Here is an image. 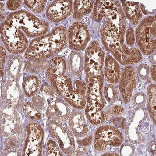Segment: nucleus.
<instances>
[{"instance_id": "nucleus-7", "label": "nucleus", "mask_w": 156, "mask_h": 156, "mask_svg": "<svg viewBox=\"0 0 156 156\" xmlns=\"http://www.w3.org/2000/svg\"><path fill=\"white\" fill-rule=\"evenodd\" d=\"M62 122L56 119L49 120L47 127L50 135L58 144L62 150L68 155L74 152L75 144L71 131Z\"/></svg>"}, {"instance_id": "nucleus-42", "label": "nucleus", "mask_w": 156, "mask_h": 156, "mask_svg": "<svg viewBox=\"0 0 156 156\" xmlns=\"http://www.w3.org/2000/svg\"><path fill=\"white\" fill-rule=\"evenodd\" d=\"M6 58H7V53L5 48L2 46L1 47V60L2 63L5 62Z\"/></svg>"}, {"instance_id": "nucleus-12", "label": "nucleus", "mask_w": 156, "mask_h": 156, "mask_svg": "<svg viewBox=\"0 0 156 156\" xmlns=\"http://www.w3.org/2000/svg\"><path fill=\"white\" fill-rule=\"evenodd\" d=\"M27 136L23 155L40 156L41 154L44 132L41 125L31 123L27 127Z\"/></svg>"}, {"instance_id": "nucleus-21", "label": "nucleus", "mask_w": 156, "mask_h": 156, "mask_svg": "<svg viewBox=\"0 0 156 156\" xmlns=\"http://www.w3.org/2000/svg\"><path fill=\"white\" fill-rule=\"evenodd\" d=\"M83 64L84 59L82 54L77 51L72 52L68 59L69 73L75 77H80L82 75Z\"/></svg>"}, {"instance_id": "nucleus-20", "label": "nucleus", "mask_w": 156, "mask_h": 156, "mask_svg": "<svg viewBox=\"0 0 156 156\" xmlns=\"http://www.w3.org/2000/svg\"><path fill=\"white\" fill-rule=\"evenodd\" d=\"M121 2L123 11L126 17L130 20L132 25H137L140 22L142 17L138 3L126 1Z\"/></svg>"}, {"instance_id": "nucleus-45", "label": "nucleus", "mask_w": 156, "mask_h": 156, "mask_svg": "<svg viewBox=\"0 0 156 156\" xmlns=\"http://www.w3.org/2000/svg\"><path fill=\"white\" fill-rule=\"evenodd\" d=\"M151 76L154 81H156V65L152 66L151 68Z\"/></svg>"}, {"instance_id": "nucleus-8", "label": "nucleus", "mask_w": 156, "mask_h": 156, "mask_svg": "<svg viewBox=\"0 0 156 156\" xmlns=\"http://www.w3.org/2000/svg\"><path fill=\"white\" fill-rule=\"evenodd\" d=\"M124 137L116 128L106 125L101 126L95 132L94 146L97 151L104 152L110 147H119L122 144Z\"/></svg>"}, {"instance_id": "nucleus-15", "label": "nucleus", "mask_w": 156, "mask_h": 156, "mask_svg": "<svg viewBox=\"0 0 156 156\" xmlns=\"http://www.w3.org/2000/svg\"><path fill=\"white\" fill-rule=\"evenodd\" d=\"M73 13L72 1H55L48 7L46 15L54 23H59L69 17Z\"/></svg>"}, {"instance_id": "nucleus-36", "label": "nucleus", "mask_w": 156, "mask_h": 156, "mask_svg": "<svg viewBox=\"0 0 156 156\" xmlns=\"http://www.w3.org/2000/svg\"><path fill=\"white\" fill-rule=\"evenodd\" d=\"M33 102L34 105L41 110H43L46 107L45 98L41 95H37L34 96Z\"/></svg>"}, {"instance_id": "nucleus-3", "label": "nucleus", "mask_w": 156, "mask_h": 156, "mask_svg": "<svg viewBox=\"0 0 156 156\" xmlns=\"http://www.w3.org/2000/svg\"><path fill=\"white\" fill-rule=\"evenodd\" d=\"M100 33L105 48L120 64L134 65L141 61L142 56L140 51L136 48H129L125 44L124 36L126 32L112 29L105 22Z\"/></svg>"}, {"instance_id": "nucleus-27", "label": "nucleus", "mask_w": 156, "mask_h": 156, "mask_svg": "<svg viewBox=\"0 0 156 156\" xmlns=\"http://www.w3.org/2000/svg\"><path fill=\"white\" fill-rule=\"evenodd\" d=\"M48 62L44 59H30L26 62L25 71L27 72L37 73L44 70L48 66Z\"/></svg>"}, {"instance_id": "nucleus-44", "label": "nucleus", "mask_w": 156, "mask_h": 156, "mask_svg": "<svg viewBox=\"0 0 156 156\" xmlns=\"http://www.w3.org/2000/svg\"><path fill=\"white\" fill-rule=\"evenodd\" d=\"M88 149L86 147H81L78 149L76 151V155L81 156L87 154Z\"/></svg>"}, {"instance_id": "nucleus-33", "label": "nucleus", "mask_w": 156, "mask_h": 156, "mask_svg": "<svg viewBox=\"0 0 156 156\" xmlns=\"http://www.w3.org/2000/svg\"><path fill=\"white\" fill-rule=\"evenodd\" d=\"M146 96L142 92H137L134 95L132 99V104L135 106H144L146 102Z\"/></svg>"}, {"instance_id": "nucleus-16", "label": "nucleus", "mask_w": 156, "mask_h": 156, "mask_svg": "<svg viewBox=\"0 0 156 156\" xmlns=\"http://www.w3.org/2000/svg\"><path fill=\"white\" fill-rule=\"evenodd\" d=\"M50 99V105L47 111V115L61 122L66 121L72 111V106L65 100L57 97Z\"/></svg>"}, {"instance_id": "nucleus-38", "label": "nucleus", "mask_w": 156, "mask_h": 156, "mask_svg": "<svg viewBox=\"0 0 156 156\" xmlns=\"http://www.w3.org/2000/svg\"><path fill=\"white\" fill-rule=\"evenodd\" d=\"M21 149L20 147H9L3 151V155L17 156L19 155L21 152Z\"/></svg>"}, {"instance_id": "nucleus-41", "label": "nucleus", "mask_w": 156, "mask_h": 156, "mask_svg": "<svg viewBox=\"0 0 156 156\" xmlns=\"http://www.w3.org/2000/svg\"><path fill=\"white\" fill-rule=\"evenodd\" d=\"M92 136L91 135L84 140H78L77 142L80 145L83 146H88L92 142Z\"/></svg>"}, {"instance_id": "nucleus-5", "label": "nucleus", "mask_w": 156, "mask_h": 156, "mask_svg": "<svg viewBox=\"0 0 156 156\" xmlns=\"http://www.w3.org/2000/svg\"><path fill=\"white\" fill-rule=\"evenodd\" d=\"M88 91V105L103 110L105 99L103 95L104 75L102 68L92 66L85 67Z\"/></svg>"}, {"instance_id": "nucleus-18", "label": "nucleus", "mask_w": 156, "mask_h": 156, "mask_svg": "<svg viewBox=\"0 0 156 156\" xmlns=\"http://www.w3.org/2000/svg\"><path fill=\"white\" fill-rule=\"evenodd\" d=\"M74 90L72 94L65 100L71 106L83 109L87 103V85L83 81L77 80L74 82Z\"/></svg>"}, {"instance_id": "nucleus-30", "label": "nucleus", "mask_w": 156, "mask_h": 156, "mask_svg": "<svg viewBox=\"0 0 156 156\" xmlns=\"http://www.w3.org/2000/svg\"><path fill=\"white\" fill-rule=\"evenodd\" d=\"M24 137V132L23 128L20 127L17 131L7 141L5 144L6 146L10 147L17 146L23 141Z\"/></svg>"}, {"instance_id": "nucleus-37", "label": "nucleus", "mask_w": 156, "mask_h": 156, "mask_svg": "<svg viewBox=\"0 0 156 156\" xmlns=\"http://www.w3.org/2000/svg\"><path fill=\"white\" fill-rule=\"evenodd\" d=\"M126 41L127 45L129 47H133L135 43V37L133 28L129 27L127 31L126 34Z\"/></svg>"}, {"instance_id": "nucleus-1", "label": "nucleus", "mask_w": 156, "mask_h": 156, "mask_svg": "<svg viewBox=\"0 0 156 156\" xmlns=\"http://www.w3.org/2000/svg\"><path fill=\"white\" fill-rule=\"evenodd\" d=\"M49 29L47 20L21 10L9 14L1 24V39L9 53L21 54L28 48V39L44 35Z\"/></svg>"}, {"instance_id": "nucleus-31", "label": "nucleus", "mask_w": 156, "mask_h": 156, "mask_svg": "<svg viewBox=\"0 0 156 156\" xmlns=\"http://www.w3.org/2000/svg\"><path fill=\"white\" fill-rule=\"evenodd\" d=\"M25 115L30 119L34 120H40L42 116L39 111L32 104L28 102L25 104L23 108Z\"/></svg>"}, {"instance_id": "nucleus-11", "label": "nucleus", "mask_w": 156, "mask_h": 156, "mask_svg": "<svg viewBox=\"0 0 156 156\" xmlns=\"http://www.w3.org/2000/svg\"><path fill=\"white\" fill-rule=\"evenodd\" d=\"M68 38L70 49L76 51H82L90 41L91 34L86 23L76 22L69 27Z\"/></svg>"}, {"instance_id": "nucleus-10", "label": "nucleus", "mask_w": 156, "mask_h": 156, "mask_svg": "<svg viewBox=\"0 0 156 156\" xmlns=\"http://www.w3.org/2000/svg\"><path fill=\"white\" fill-rule=\"evenodd\" d=\"M131 115L132 117L126 126V136L131 143L139 144L144 141V136L141 133L140 127L146 121L147 112L143 108H138L133 110Z\"/></svg>"}, {"instance_id": "nucleus-46", "label": "nucleus", "mask_w": 156, "mask_h": 156, "mask_svg": "<svg viewBox=\"0 0 156 156\" xmlns=\"http://www.w3.org/2000/svg\"><path fill=\"white\" fill-rule=\"evenodd\" d=\"M156 54H153L152 55L151 57V62L153 63H155L156 62Z\"/></svg>"}, {"instance_id": "nucleus-34", "label": "nucleus", "mask_w": 156, "mask_h": 156, "mask_svg": "<svg viewBox=\"0 0 156 156\" xmlns=\"http://www.w3.org/2000/svg\"><path fill=\"white\" fill-rule=\"evenodd\" d=\"M137 71L140 77L144 80L149 77V67L147 64L145 63L139 64L137 66Z\"/></svg>"}, {"instance_id": "nucleus-35", "label": "nucleus", "mask_w": 156, "mask_h": 156, "mask_svg": "<svg viewBox=\"0 0 156 156\" xmlns=\"http://www.w3.org/2000/svg\"><path fill=\"white\" fill-rule=\"evenodd\" d=\"M134 147L131 144H124L121 147L120 153L122 156H131L134 154Z\"/></svg>"}, {"instance_id": "nucleus-13", "label": "nucleus", "mask_w": 156, "mask_h": 156, "mask_svg": "<svg viewBox=\"0 0 156 156\" xmlns=\"http://www.w3.org/2000/svg\"><path fill=\"white\" fill-rule=\"evenodd\" d=\"M19 80L7 77L3 91V99L5 103L14 107L17 110L22 106L23 95Z\"/></svg>"}, {"instance_id": "nucleus-9", "label": "nucleus", "mask_w": 156, "mask_h": 156, "mask_svg": "<svg viewBox=\"0 0 156 156\" xmlns=\"http://www.w3.org/2000/svg\"><path fill=\"white\" fill-rule=\"evenodd\" d=\"M21 115L14 107L3 104L1 109V135L4 138L13 135L21 124Z\"/></svg>"}, {"instance_id": "nucleus-6", "label": "nucleus", "mask_w": 156, "mask_h": 156, "mask_svg": "<svg viewBox=\"0 0 156 156\" xmlns=\"http://www.w3.org/2000/svg\"><path fill=\"white\" fill-rule=\"evenodd\" d=\"M136 43L141 52L149 56L156 50V16L144 18L136 28Z\"/></svg>"}, {"instance_id": "nucleus-23", "label": "nucleus", "mask_w": 156, "mask_h": 156, "mask_svg": "<svg viewBox=\"0 0 156 156\" xmlns=\"http://www.w3.org/2000/svg\"><path fill=\"white\" fill-rule=\"evenodd\" d=\"M86 115L89 122L93 125L103 124L107 119V113L103 110L98 109L87 105Z\"/></svg>"}, {"instance_id": "nucleus-43", "label": "nucleus", "mask_w": 156, "mask_h": 156, "mask_svg": "<svg viewBox=\"0 0 156 156\" xmlns=\"http://www.w3.org/2000/svg\"><path fill=\"white\" fill-rule=\"evenodd\" d=\"M155 141H152L150 143L149 145V151L150 153L154 154H155L156 152V144Z\"/></svg>"}, {"instance_id": "nucleus-17", "label": "nucleus", "mask_w": 156, "mask_h": 156, "mask_svg": "<svg viewBox=\"0 0 156 156\" xmlns=\"http://www.w3.org/2000/svg\"><path fill=\"white\" fill-rule=\"evenodd\" d=\"M68 126L72 132L79 139H83L89 133V128L85 115L79 111L74 112L69 116Z\"/></svg>"}, {"instance_id": "nucleus-24", "label": "nucleus", "mask_w": 156, "mask_h": 156, "mask_svg": "<svg viewBox=\"0 0 156 156\" xmlns=\"http://www.w3.org/2000/svg\"><path fill=\"white\" fill-rule=\"evenodd\" d=\"M93 1H75L74 11L73 14L74 19L80 20L84 15L89 14L93 9Z\"/></svg>"}, {"instance_id": "nucleus-32", "label": "nucleus", "mask_w": 156, "mask_h": 156, "mask_svg": "<svg viewBox=\"0 0 156 156\" xmlns=\"http://www.w3.org/2000/svg\"><path fill=\"white\" fill-rule=\"evenodd\" d=\"M47 154L48 156H62L57 143L52 140H50L47 144Z\"/></svg>"}, {"instance_id": "nucleus-2", "label": "nucleus", "mask_w": 156, "mask_h": 156, "mask_svg": "<svg viewBox=\"0 0 156 156\" xmlns=\"http://www.w3.org/2000/svg\"><path fill=\"white\" fill-rule=\"evenodd\" d=\"M67 42V29L58 26L50 33L33 39L26 51L25 58L44 59L52 57L63 50Z\"/></svg>"}, {"instance_id": "nucleus-40", "label": "nucleus", "mask_w": 156, "mask_h": 156, "mask_svg": "<svg viewBox=\"0 0 156 156\" xmlns=\"http://www.w3.org/2000/svg\"><path fill=\"white\" fill-rule=\"evenodd\" d=\"M124 110L125 109L123 107L120 106V105H115L112 108L113 113L116 115H119L122 114L124 112Z\"/></svg>"}, {"instance_id": "nucleus-4", "label": "nucleus", "mask_w": 156, "mask_h": 156, "mask_svg": "<svg viewBox=\"0 0 156 156\" xmlns=\"http://www.w3.org/2000/svg\"><path fill=\"white\" fill-rule=\"evenodd\" d=\"M92 18L97 22L106 18L105 22L111 28L126 32V16L119 1H96L93 6Z\"/></svg>"}, {"instance_id": "nucleus-28", "label": "nucleus", "mask_w": 156, "mask_h": 156, "mask_svg": "<svg viewBox=\"0 0 156 156\" xmlns=\"http://www.w3.org/2000/svg\"><path fill=\"white\" fill-rule=\"evenodd\" d=\"M105 97L109 103H114L119 101L121 98V93L114 85L107 84L104 89Z\"/></svg>"}, {"instance_id": "nucleus-26", "label": "nucleus", "mask_w": 156, "mask_h": 156, "mask_svg": "<svg viewBox=\"0 0 156 156\" xmlns=\"http://www.w3.org/2000/svg\"><path fill=\"white\" fill-rule=\"evenodd\" d=\"M147 109L150 116L155 125L156 124V85L151 84L148 87Z\"/></svg>"}, {"instance_id": "nucleus-25", "label": "nucleus", "mask_w": 156, "mask_h": 156, "mask_svg": "<svg viewBox=\"0 0 156 156\" xmlns=\"http://www.w3.org/2000/svg\"><path fill=\"white\" fill-rule=\"evenodd\" d=\"M41 84V81L36 76L30 75L27 76L23 85L25 95L29 97L33 96L40 89Z\"/></svg>"}, {"instance_id": "nucleus-19", "label": "nucleus", "mask_w": 156, "mask_h": 156, "mask_svg": "<svg viewBox=\"0 0 156 156\" xmlns=\"http://www.w3.org/2000/svg\"><path fill=\"white\" fill-rule=\"evenodd\" d=\"M104 75L108 82L117 84L121 77V70L119 65L114 58L111 56H107L104 67Z\"/></svg>"}, {"instance_id": "nucleus-29", "label": "nucleus", "mask_w": 156, "mask_h": 156, "mask_svg": "<svg viewBox=\"0 0 156 156\" xmlns=\"http://www.w3.org/2000/svg\"><path fill=\"white\" fill-rule=\"evenodd\" d=\"M47 1H24L25 5L35 14H40L44 11Z\"/></svg>"}, {"instance_id": "nucleus-14", "label": "nucleus", "mask_w": 156, "mask_h": 156, "mask_svg": "<svg viewBox=\"0 0 156 156\" xmlns=\"http://www.w3.org/2000/svg\"><path fill=\"white\" fill-rule=\"evenodd\" d=\"M137 86V75L133 66L125 67L120 80V92L124 102L128 104L132 97Z\"/></svg>"}, {"instance_id": "nucleus-22", "label": "nucleus", "mask_w": 156, "mask_h": 156, "mask_svg": "<svg viewBox=\"0 0 156 156\" xmlns=\"http://www.w3.org/2000/svg\"><path fill=\"white\" fill-rule=\"evenodd\" d=\"M23 74V71L22 58L18 56L11 57L7 66V77L20 80Z\"/></svg>"}, {"instance_id": "nucleus-39", "label": "nucleus", "mask_w": 156, "mask_h": 156, "mask_svg": "<svg viewBox=\"0 0 156 156\" xmlns=\"http://www.w3.org/2000/svg\"><path fill=\"white\" fill-rule=\"evenodd\" d=\"M22 1H9L7 3L8 9L11 11H15L20 8Z\"/></svg>"}]
</instances>
